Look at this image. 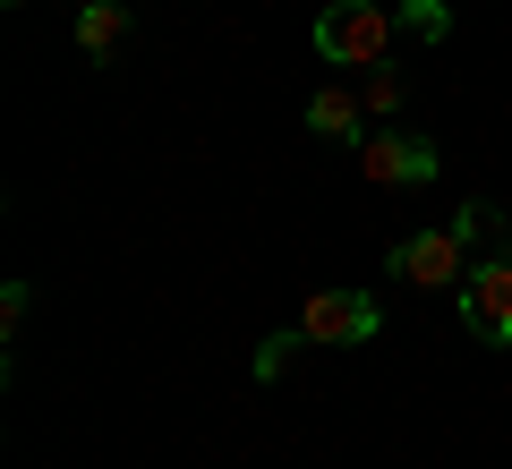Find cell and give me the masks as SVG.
I'll return each instance as SVG.
<instances>
[{"mask_svg":"<svg viewBox=\"0 0 512 469\" xmlns=\"http://www.w3.org/2000/svg\"><path fill=\"white\" fill-rule=\"evenodd\" d=\"M128 43V0H77V52L111 60Z\"/></svg>","mask_w":512,"mask_h":469,"instance_id":"obj_7","label":"cell"},{"mask_svg":"<svg viewBox=\"0 0 512 469\" xmlns=\"http://www.w3.org/2000/svg\"><path fill=\"white\" fill-rule=\"evenodd\" d=\"M299 342H308V333H274V342L256 350V384H274L282 367H291V350H299Z\"/></svg>","mask_w":512,"mask_h":469,"instance_id":"obj_10","label":"cell"},{"mask_svg":"<svg viewBox=\"0 0 512 469\" xmlns=\"http://www.w3.org/2000/svg\"><path fill=\"white\" fill-rule=\"evenodd\" d=\"M376 325H384V307L367 299V290H316L308 316H299V333H308V342H325V350L376 342Z\"/></svg>","mask_w":512,"mask_h":469,"instance_id":"obj_5","label":"cell"},{"mask_svg":"<svg viewBox=\"0 0 512 469\" xmlns=\"http://www.w3.org/2000/svg\"><path fill=\"white\" fill-rule=\"evenodd\" d=\"M393 9H384V0H333L325 18L308 26V43H316V60H325V69H376L384 52H393Z\"/></svg>","mask_w":512,"mask_h":469,"instance_id":"obj_1","label":"cell"},{"mask_svg":"<svg viewBox=\"0 0 512 469\" xmlns=\"http://www.w3.org/2000/svg\"><path fill=\"white\" fill-rule=\"evenodd\" d=\"M393 18H402L410 35H427V43H444V35H453V18H444L436 0H402V9H393Z\"/></svg>","mask_w":512,"mask_h":469,"instance_id":"obj_8","label":"cell"},{"mask_svg":"<svg viewBox=\"0 0 512 469\" xmlns=\"http://www.w3.org/2000/svg\"><path fill=\"white\" fill-rule=\"evenodd\" d=\"M26 299H35V290H26V282H9V290H0V325H9V333L26 325Z\"/></svg>","mask_w":512,"mask_h":469,"instance_id":"obj_11","label":"cell"},{"mask_svg":"<svg viewBox=\"0 0 512 469\" xmlns=\"http://www.w3.org/2000/svg\"><path fill=\"white\" fill-rule=\"evenodd\" d=\"M359 103H367V120H393V111H402V77H393V69H376V77L359 86Z\"/></svg>","mask_w":512,"mask_h":469,"instance_id":"obj_9","label":"cell"},{"mask_svg":"<svg viewBox=\"0 0 512 469\" xmlns=\"http://www.w3.org/2000/svg\"><path fill=\"white\" fill-rule=\"evenodd\" d=\"M384 265L402 273V282H419V290H444V282H461V273H470V231H461V222H444V231L393 239V256H384Z\"/></svg>","mask_w":512,"mask_h":469,"instance_id":"obj_4","label":"cell"},{"mask_svg":"<svg viewBox=\"0 0 512 469\" xmlns=\"http://www.w3.org/2000/svg\"><path fill=\"white\" fill-rule=\"evenodd\" d=\"M308 128H316L325 145H359V137H367V103H359L350 86H316V94H308Z\"/></svg>","mask_w":512,"mask_h":469,"instance_id":"obj_6","label":"cell"},{"mask_svg":"<svg viewBox=\"0 0 512 469\" xmlns=\"http://www.w3.org/2000/svg\"><path fill=\"white\" fill-rule=\"evenodd\" d=\"M461 325H470V342L512 350V256L470 265V282H461Z\"/></svg>","mask_w":512,"mask_h":469,"instance_id":"obj_3","label":"cell"},{"mask_svg":"<svg viewBox=\"0 0 512 469\" xmlns=\"http://www.w3.org/2000/svg\"><path fill=\"white\" fill-rule=\"evenodd\" d=\"M359 171L376 188H427L444 171V154L427 137H410V128H367V137H359Z\"/></svg>","mask_w":512,"mask_h":469,"instance_id":"obj_2","label":"cell"}]
</instances>
